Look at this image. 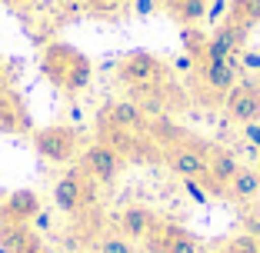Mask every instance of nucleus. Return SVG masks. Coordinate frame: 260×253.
<instances>
[{
    "label": "nucleus",
    "instance_id": "6",
    "mask_svg": "<svg viewBox=\"0 0 260 253\" xmlns=\"http://www.w3.org/2000/svg\"><path fill=\"white\" fill-rule=\"evenodd\" d=\"M80 170L90 176L93 184L107 187V184H114L117 176H120V170H123V157L117 154L110 143L97 140V143H90L84 154H80Z\"/></svg>",
    "mask_w": 260,
    "mask_h": 253
},
{
    "label": "nucleus",
    "instance_id": "16",
    "mask_svg": "<svg viewBox=\"0 0 260 253\" xmlns=\"http://www.w3.org/2000/svg\"><path fill=\"white\" fill-rule=\"evenodd\" d=\"M23 127H27V110H23V103L10 90H0V130L17 133V130H23Z\"/></svg>",
    "mask_w": 260,
    "mask_h": 253
},
{
    "label": "nucleus",
    "instance_id": "29",
    "mask_svg": "<svg viewBox=\"0 0 260 253\" xmlns=\"http://www.w3.org/2000/svg\"><path fill=\"white\" fill-rule=\"evenodd\" d=\"M240 63L250 70H260V54H240Z\"/></svg>",
    "mask_w": 260,
    "mask_h": 253
},
{
    "label": "nucleus",
    "instance_id": "11",
    "mask_svg": "<svg viewBox=\"0 0 260 253\" xmlns=\"http://www.w3.org/2000/svg\"><path fill=\"white\" fill-rule=\"evenodd\" d=\"M157 216H153L150 207H140V203H130L117 213V230L123 233L127 240H147V233L157 227Z\"/></svg>",
    "mask_w": 260,
    "mask_h": 253
},
{
    "label": "nucleus",
    "instance_id": "1",
    "mask_svg": "<svg viewBox=\"0 0 260 253\" xmlns=\"http://www.w3.org/2000/svg\"><path fill=\"white\" fill-rule=\"evenodd\" d=\"M40 70L54 87H60L63 93L84 90L93 77V63L84 50H77L74 44H47L44 57H40Z\"/></svg>",
    "mask_w": 260,
    "mask_h": 253
},
{
    "label": "nucleus",
    "instance_id": "25",
    "mask_svg": "<svg viewBox=\"0 0 260 253\" xmlns=\"http://www.w3.org/2000/svg\"><path fill=\"white\" fill-rule=\"evenodd\" d=\"M184 190L190 193V200H197V203H207V200H210V193L204 190L200 180H184Z\"/></svg>",
    "mask_w": 260,
    "mask_h": 253
},
{
    "label": "nucleus",
    "instance_id": "24",
    "mask_svg": "<svg viewBox=\"0 0 260 253\" xmlns=\"http://www.w3.org/2000/svg\"><path fill=\"white\" fill-rule=\"evenodd\" d=\"M144 246H147V253H170V250H167V243H164V237H160V230H157V227H153V230L147 233Z\"/></svg>",
    "mask_w": 260,
    "mask_h": 253
},
{
    "label": "nucleus",
    "instance_id": "22",
    "mask_svg": "<svg viewBox=\"0 0 260 253\" xmlns=\"http://www.w3.org/2000/svg\"><path fill=\"white\" fill-rule=\"evenodd\" d=\"M227 246H230L234 253H260V243H257V237H250V233H240V237H234Z\"/></svg>",
    "mask_w": 260,
    "mask_h": 253
},
{
    "label": "nucleus",
    "instance_id": "12",
    "mask_svg": "<svg viewBox=\"0 0 260 253\" xmlns=\"http://www.w3.org/2000/svg\"><path fill=\"white\" fill-rule=\"evenodd\" d=\"M40 237L27 223H0V253H40Z\"/></svg>",
    "mask_w": 260,
    "mask_h": 253
},
{
    "label": "nucleus",
    "instance_id": "20",
    "mask_svg": "<svg viewBox=\"0 0 260 253\" xmlns=\"http://www.w3.org/2000/svg\"><path fill=\"white\" fill-rule=\"evenodd\" d=\"M93 253H137V250H134V243L123 233H104L93 243Z\"/></svg>",
    "mask_w": 260,
    "mask_h": 253
},
{
    "label": "nucleus",
    "instance_id": "17",
    "mask_svg": "<svg viewBox=\"0 0 260 253\" xmlns=\"http://www.w3.org/2000/svg\"><path fill=\"white\" fill-rule=\"evenodd\" d=\"M227 197L230 200H237V203H247V200H257L260 197V173L250 167H240L237 176L230 180L227 187Z\"/></svg>",
    "mask_w": 260,
    "mask_h": 253
},
{
    "label": "nucleus",
    "instance_id": "13",
    "mask_svg": "<svg viewBox=\"0 0 260 253\" xmlns=\"http://www.w3.org/2000/svg\"><path fill=\"white\" fill-rule=\"evenodd\" d=\"M237 170H240V160H237L234 150H223V147H210V150H207V176H210L217 187L227 190L230 180L237 176Z\"/></svg>",
    "mask_w": 260,
    "mask_h": 253
},
{
    "label": "nucleus",
    "instance_id": "18",
    "mask_svg": "<svg viewBox=\"0 0 260 253\" xmlns=\"http://www.w3.org/2000/svg\"><path fill=\"white\" fill-rule=\"evenodd\" d=\"M247 27H240V23H234V20H223L220 27H217L210 37L217 40V44H223L230 50V54H244V44H247Z\"/></svg>",
    "mask_w": 260,
    "mask_h": 253
},
{
    "label": "nucleus",
    "instance_id": "15",
    "mask_svg": "<svg viewBox=\"0 0 260 253\" xmlns=\"http://www.w3.org/2000/svg\"><path fill=\"white\" fill-rule=\"evenodd\" d=\"M157 230H160V237H164V243H167L170 253H200V240L193 237L190 230H184L180 223L160 220V223H157Z\"/></svg>",
    "mask_w": 260,
    "mask_h": 253
},
{
    "label": "nucleus",
    "instance_id": "26",
    "mask_svg": "<svg viewBox=\"0 0 260 253\" xmlns=\"http://www.w3.org/2000/svg\"><path fill=\"white\" fill-rule=\"evenodd\" d=\"M157 7H160V0H134V4H130V10L137 17H150Z\"/></svg>",
    "mask_w": 260,
    "mask_h": 253
},
{
    "label": "nucleus",
    "instance_id": "3",
    "mask_svg": "<svg viewBox=\"0 0 260 253\" xmlns=\"http://www.w3.org/2000/svg\"><path fill=\"white\" fill-rule=\"evenodd\" d=\"M97 187L100 184H93L80 167H74V170H67V173L54 184V203L63 210V213L77 216V213H84L87 207H93V200H97Z\"/></svg>",
    "mask_w": 260,
    "mask_h": 253
},
{
    "label": "nucleus",
    "instance_id": "27",
    "mask_svg": "<svg viewBox=\"0 0 260 253\" xmlns=\"http://www.w3.org/2000/svg\"><path fill=\"white\" fill-rule=\"evenodd\" d=\"M223 14H230V0H210L207 4V17L210 20H220Z\"/></svg>",
    "mask_w": 260,
    "mask_h": 253
},
{
    "label": "nucleus",
    "instance_id": "28",
    "mask_svg": "<svg viewBox=\"0 0 260 253\" xmlns=\"http://www.w3.org/2000/svg\"><path fill=\"white\" fill-rule=\"evenodd\" d=\"M244 140L260 150V123H247V127H244Z\"/></svg>",
    "mask_w": 260,
    "mask_h": 253
},
{
    "label": "nucleus",
    "instance_id": "2",
    "mask_svg": "<svg viewBox=\"0 0 260 253\" xmlns=\"http://www.w3.org/2000/svg\"><path fill=\"white\" fill-rule=\"evenodd\" d=\"M167 77V67H164L160 57L147 54V50H134L117 63V80L123 87H134L137 93H147L153 87H160Z\"/></svg>",
    "mask_w": 260,
    "mask_h": 253
},
{
    "label": "nucleus",
    "instance_id": "5",
    "mask_svg": "<svg viewBox=\"0 0 260 253\" xmlns=\"http://www.w3.org/2000/svg\"><path fill=\"white\" fill-rule=\"evenodd\" d=\"M237 70H240V54L227 57L220 63H197V87H200V97L217 103L227 97L234 87H237Z\"/></svg>",
    "mask_w": 260,
    "mask_h": 253
},
{
    "label": "nucleus",
    "instance_id": "10",
    "mask_svg": "<svg viewBox=\"0 0 260 253\" xmlns=\"http://www.w3.org/2000/svg\"><path fill=\"white\" fill-rule=\"evenodd\" d=\"M100 127H114V130L140 133L147 127V120H144V110H140L134 100H117V103H110V107H107V114L100 110Z\"/></svg>",
    "mask_w": 260,
    "mask_h": 253
},
{
    "label": "nucleus",
    "instance_id": "14",
    "mask_svg": "<svg viewBox=\"0 0 260 253\" xmlns=\"http://www.w3.org/2000/svg\"><path fill=\"white\" fill-rule=\"evenodd\" d=\"M207 4L210 0H160V7L174 17L180 27H193L207 17Z\"/></svg>",
    "mask_w": 260,
    "mask_h": 253
},
{
    "label": "nucleus",
    "instance_id": "23",
    "mask_svg": "<svg viewBox=\"0 0 260 253\" xmlns=\"http://www.w3.org/2000/svg\"><path fill=\"white\" fill-rule=\"evenodd\" d=\"M87 4H90L97 14H104V17H117V10H120L127 0H87Z\"/></svg>",
    "mask_w": 260,
    "mask_h": 253
},
{
    "label": "nucleus",
    "instance_id": "21",
    "mask_svg": "<svg viewBox=\"0 0 260 253\" xmlns=\"http://www.w3.org/2000/svg\"><path fill=\"white\" fill-rule=\"evenodd\" d=\"M207 37H210V33L197 30V27H184V33H180V40H184V54H190V57H193V63H197V54L204 50Z\"/></svg>",
    "mask_w": 260,
    "mask_h": 253
},
{
    "label": "nucleus",
    "instance_id": "32",
    "mask_svg": "<svg viewBox=\"0 0 260 253\" xmlns=\"http://www.w3.org/2000/svg\"><path fill=\"white\" fill-rule=\"evenodd\" d=\"M40 253H50V250H40Z\"/></svg>",
    "mask_w": 260,
    "mask_h": 253
},
{
    "label": "nucleus",
    "instance_id": "19",
    "mask_svg": "<svg viewBox=\"0 0 260 253\" xmlns=\"http://www.w3.org/2000/svg\"><path fill=\"white\" fill-rule=\"evenodd\" d=\"M227 20L240 23V27H247V30H253L260 23V0H230V14Z\"/></svg>",
    "mask_w": 260,
    "mask_h": 253
},
{
    "label": "nucleus",
    "instance_id": "31",
    "mask_svg": "<svg viewBox=\"0 0 260 253\" xmlns=\"http://www.w3.org/2000/svg\"><path fill=\"white\" fill-rule=\"evenodd\" d=\"M220 253H234V250H230V246H223V250H220Z\"/></svg>",
    "mask_w": 260,
    "mask_h": 253
},
{
    "label": "nucleus",
    "instance_id": "9",
    "mask_svg": "<svg viewBox=\"0 0 260 253\" xmlns=\"http://www.w3.org/2000/svg\"><path fill=\"white\" fill-rule=\"evenodd\" d=\"M40 213V197L34 190H14L0 203V223H30Z\"/></svg>",
    "mask_w": 260,
    "mask_h": 253
},
{
    "label": "nucleus",
    "instance_id": "30",
    "mask_svg": "<svg viewBox=\"0 0 260 253\" xmlns=\"http://www.w3.org/2000/svg\"><path fill=\"white\" fill-rule=\"evenodd\" d=\"M7 4H17V7H34L37 0H7Z\"/></svg>",
    "mask_w": 260,
    "mask_h": 253
},
{
    "label": "nucleus",
    "instance_id": "33",
    "mask_svg": "<svg viewBox=\"0 0 260 253\" xmlns=\"http://www.w3.org/2000/svg\"><path fill=\"white\" fill-rule=\"evenodd\" d=\"M257 243H260V237H257Z\"/></svg>",
    "mask_w": 260,
    "mask_h": 253
},
{
    "label": "nucleus",
    "instance_id": "8",
    "mask_svg": "<svg viewBox=\"0 0 260 253\" xmlns=\"http://www.w3.org/2000/svg\"><path fill=\"white\" fill-rule=\"evenodd\" d=\"M167 167L180 180H204L207 176V150L197 143H177L167 150Z\"/></svg>",
    "mask_w": 260,
    "mask_h": 253
},
{
    "label": "nucleus",
    "instance_id": "4",
    "mask_svg": "<svg viewBox=\"0 0 260 253\" xmlns=\"http://www.w3.org/2000/svg\"><path fill=\"white\" fill-rule=\"evenodd\" d=\"M34 150L50 163H70L80 150V133L70 123H50L34 130Z\"/></svg>",
    "mask_w": 260,
    "mask_h": 253
},
{
    "label": "nucleus",
    "instance_id": "7",
    "mask_svg": "<svg viewBox=\"0 0 260 253\" xmlns=\"http://www.w3.org/2000/svg\"><path fill=\"white\" fill-rule=\"evenodd\" d=\"M223 114L230 123H240V127L260 123V84H253V80L237 84L223 97Z\"/></svg>",
    "mask_w": 260,
    "mask_h": 253
}]
</instances>
